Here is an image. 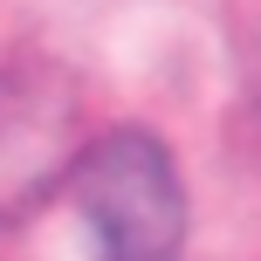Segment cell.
Listing matches in <instances>:
<instances>
[{"instance_id":"3","label":"cell","mask_w":261,"mask_h":261,"mask_svg":"<svg viewBox=\"0 0 261 261\" xmlns=\"http://www.w3.org/2000/svg\"><path fill=\"white\" fill-rule=\"evenodd\" d=\"M254 110H261V69H254Z\"/></svg>"},{"instance_id":"2","label":"cell","mask_w":261,"mask_h":261,"mask_svg":"<svg viewBox=\"0 0 261 261\" xmlns=\"http://www.w3.org/2000/svg\"><path fill=\"white\" fill-rule=\"evenodd\" d=\"M83 144V83L35 41H0V220L62 193Z\"/></svg>"},{"instance_id":"1","label":"cell","mask_w":261,"mask_h":261,"mask_svg":"<svg viewBox=\"0 0 261 261\" xmlns=\"http://www.w3.org/2000/svg\"><path fill=\"white\" fill-rule=\"evenodd\" d=\"M103 261H186V186L151 130H96L69 172Z\"/></svg>"}]
</instances>
